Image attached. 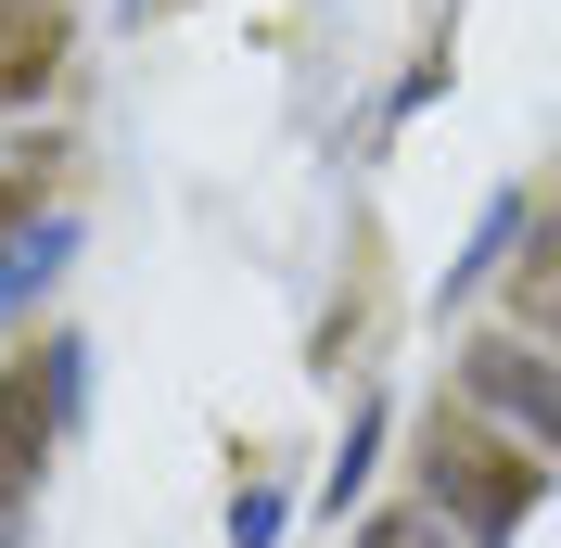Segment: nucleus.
<instances>
[{"mask_svg": "<svg viewBox=\"0 0 561 548\" xmlns=\"http://www.w3.org/2000/svg\"><path fill=\"white\" fill-rule=\"evenodd\" d=\"M472 396H497V409L561 459V370H549V357H524V344H472Z\"/></svg>", "mask_w": 561, "mask_h": 548, "instance_id": "obj_2", "label": "nucleus"}, {"mask_svg": "<svg viewBox=\"0 0 561 548\" xmlns=\"http://www.w3.org/2000/svg\"><path fill=\"white\" fill-rule=\"evenodd\" d=\"M357 548H472V536L421 498V511H370V523H357Z\"/></svg>", "mask_w": 561, "mask_h": 548, "instance_id": "obj_3", "label": "nucleus"}, {"mask_svg": "<svg viewBox=\"0 0 561 548\" xmlns=\"http://www.w3.org/2000/svg\"><path fill=\"white\" fill-rule=\"evenodd\" d=\"M26 217H38V167H13V179H0V242L26 230Z\"/></svg>", "mask_w": 561, "mask_h": 548, "instance_id": "obj_4", "label": "nucleus"}, {"mask_svg": "<svg viewBox=\"0 0 561 548\" xmlns=\"http://www.w3.org/2000/svg\"><path fill=\"white\" fill-rule=\"evenodd\" d=\"M421 498H434L472 548H497V536H524V511L549 498V446L497 434L485 409H434L421 421Z\"/></svg>", "mask_w": 561, "mask_h": 548, "instance_id": "obj_1", "label": "nucleus"}]
</instances>
